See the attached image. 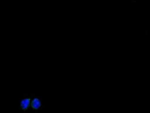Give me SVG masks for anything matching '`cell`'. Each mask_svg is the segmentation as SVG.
<instances>
[{
    "mask_svg": "<svg viewBox=\"0 0 150 113\" xmlns=\"http://www.w3.org/2000/svg\"><path fill=\"white\" fill-rule=\"evenodd\" d=\"M42 98L38 96L30 97V109L31 111H35V112L40 111L42 109Z\"/></svg>",
    "mask_w": 150,
    "mask_h": 113,
    "instance_id": "cell-1",
    "label": "cell"
},
{
    "mask_svg": "<svg viewBox=\"0 0 150 113\" xmlns=\"http://www.w3.org/2000/svg\"><path fill=\"white\" fill-rule=\"evenodd\" d=\"M30 97L24 95V97L21 98L20 102L21 112H25L27 111L30 106Z\"/></svg>",
    "mask_w": 150,
    "mask_h": 113,
    "instance_id": "cell-2",
    "label": "cell"
}]
</instances>
